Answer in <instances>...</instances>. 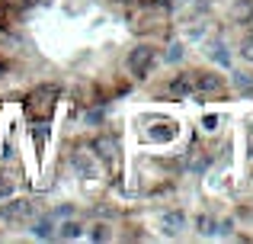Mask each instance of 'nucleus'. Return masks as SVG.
Masks as SVG:
<instances>
[{
    "label": "nucleus",
    "mask_w": 253,
    "mask_h": 244,
    "mask_svg": "<svg viewBox=\"0 0 253 244\" xmlns=\"http://www.w3.org/2000/svg\"><path fill=\"white\" fill-rule=\"evenodd\" d=\"M151 64H154V51H151L148 45H138V49H131V55H128V71H131L135 77H144Z\"/></svg>",
    "instance_id": "nucleus-1"
},
{
    "label": "nucleus",
    "mask_w": 253,
    "mask_h": 244,
    "mask_svg": "<svg viewBox=\"0 0 253 244\" xmlns=\"http://www.w3.org/2000/svg\"><path fill=\"white\" fill-rule=\"evenodd\" d=\"M51 97H55V87H42V90H36V94L29 97V103H26V113L29 116H36L39 109H42V116H48L51 113Z\"/></svg>",
    "instance_id": "nucleus-2"
},
{
    "label": "nucleus",
    "mask_w": 253,
    "mask_h": 244,
    "mask_svg": "<svg viewBox=\"0 0 253 244\" xmlns=\"http://www.w3.org/2000/svg\"><path fill=\"white\" fill-rule=\"evenodd\" d=\"M170 94L179 97V100H183V97H192L196 94V74H176L170 81Z\"/></svg>",
    "instance_id": "nucleus-3"
},
{
    "label": "nucleus",
    "mask_w": 253,
    "mask_h": 244,
    "mask_svg": "<svg viewBox=\"0 0 253 244\" xmlns=\"http://www.w3.org/2000/svg\"><path fill=\"white\" fill-rule=\"evenodd\" d=\"M224 84L218 74H196V94H218Z\"/></svg>",
    "instance_id": "nucleus-4"
},
{
    "label": "nucleus",
    "mask_w": 253,
    "mask_h": 244,
    "mask_svg": "<svg viewBox=\"0 0 253 244\" xmlns=\"http://www.w3.org/2000/svg\"><path fill=\"white\" fill-rule=\"evenodd\" d=\"M74 167L81 170L84 177H93V174L99 170V167H96V161H93V157L86 154V151H74Z\"/></svg>",
    "instance_id": "nucleus-5"
},
{
    "label": "nucleus",
    "mask_w": 253,
    "mask_h": 244,
    "mask_svg": "<svg viewBox=\"0 0 253 244\" xmlns=\"http://www.w3.org/2000/svg\"><path fill=\"white\" fill-rule=\"evenodd\" d=\"M96 154L103 157L106 164H116V142H112V138H99L96 142Z\"/></svg>",
    "instance_id": "nucleus-6"
},
{
    "label": "nucleus",
    "mask_w": 253,
    "mask_h": 244,
    "mask_svg": "<svg viewBox=\"0 0 253 244\" xmlns=\"http://www.w3.org/2000/svg\"><path fill=\"white\" fill-rule=\"evenodd\" d=\"M26 212H29V206H26V202H19V199L0 206V215H3V219H19V215H26Z\"/></svg>",
    "instance_id": "nucleus-7"
},
{
    "label": "nucleus",
    "mask_w": 253,
    "mask_h": 244,
    "mask_svg": "<svg viewBox=\"0 0 253 244\" xmlns=\"http://www.w3.org/2000/svg\"><path fill=\"white\" fill-rule=\"evenodd\" d=\"M231 16H234L237 23H247V19L253 16V3H250V0H241V3H234V10H231Z\"/></svg>",
    "instance_id": "nucleus-8"
},
{
    "label": "nucleus",
    "mask_w": 253,
    "mask_h": 244,
    "mask_svg": "<svg viewBox=\"0 0 253 244\" xmlns=\"http://www.w3.org/2000/svg\"><path fill=\"white\" fill-rule=\"evenodd\" d=\"M231 81H234V87L241 90V94H253V81L247 74H241V71H234V74H231Z\"/></svg>",
    "instance_id": "nucleus-9"
},
{
    "label": "nucleus",
    "mask_w": 253,
    "mask_h": 244,
    "mask_svg": "<svg viewBox=\"0 0 253 244\" xmlns=\"http://www.w3.org/2000/svg\"><path fill=\"white\" fill-rule=\"evenodd\" d=\"M32 138H36V148L42 151L45 148V138H48V125H45V122H36V125H32Z\"/></svg>",
    "instance_id": "nucleus-10"
},
{
    "label": "nucleus",
    "mask_w": 253,
    "mask_h": 244,
    "mask_svg": "<svg viewBox=\"0 0 253 244\" xmlns=\"http://www.w3.org/2000/svg\"><path fill=\"white\" fill-rule=\"evenodd\" d=\"M32 232H36V238H55V222H36V228H32Z\"/></svg>",
    "instance_id": "nucleus-11"
},
{
    "label": "nucleus",
    "mask_w": 253,
    "mask_h": 244,
    "mask_svg": "<svg viewBox=\"0 0 253 244\" xmlns=\"http://www.w3.org/2000/svg\"><path fill=\"white\" fill-rule=\"evenodd\" d=\"M183 212H167V215H164V225H167L170 228V232H179V228H183Z\"/></svg>",
    "instance_id": "nucleus-12"
},
{
    "label": "nucleus",
    "mask_w": 253,
    "mask_h": 244,
    "mask_svg": "<svg viewBox=\"0 0 253 244\" xmlns=\"http://www.w3.org/2000/svg\"><path fill=\"white\" fill-rule=\"evenodd\" d=\"M209 55L215 58L218 64H228V51H224V45H221V42H211V45H209Z\"/></svg>",
    "instance_id": "nucleus-13"
},
{
    "label": "nucleus",
    "mask_w": 253,
    "mask_h": 244,
    "mask_svg": "<svg viewBox=\"0 0 253 244\" xmlns=\"http://www.w3.org/2000/svg\"><path fill=\"white\" fill-rule=\"evenodd\" d=\"M58 238L71 241V238H81V228L74 225V222H68V225H61V232H58Z\"/></svg>",
    "instance_id": "nucleus-14"
},
{
    "label": "nucleus",
    "mask_w": 253,
    "mask_h": 244,
    "mask_svg": "<svg viewBox=\"0 0 253 244\" xmlns=\"http://www.w3.org/2000/svg\"><path fill=\"white\" fill-rule=\"evenodd\" d=\"M241 55L247 58V61H253V39H244V45H241Z\"/></svg>",
    "instance_id": "nucleus-15"
},
{
    "label": "nucleus",
    "mask_w": 253,
    "mask_h": 244,
    "mask_svg": "<svg viewBox=\"0 0 253 244\" xmlns=\"http://www.w3.org/2000/svg\"><path fill=\"white\" fill-rule=\"evenodd\" d=\"M167 58H170V61H179V58H183V45H170Z\"/></svg>",
    "instance_id": "nucleus-16"
},
{
    "label": "nucleus",
    "mask_w": 253,
    "mask_h": 244,
    "mask_svg": "<svg viewBox=\"0 0 253 244\" xmlns=\"http://www.w3.org/2000/svg\"><path fill=\"white\" fill-rule=\"evenodd\" d=\"M10 193H13V180H0V199H6Z\"/></svg>",
    "instance_id": "nucleus-17"
}]
</instances>
